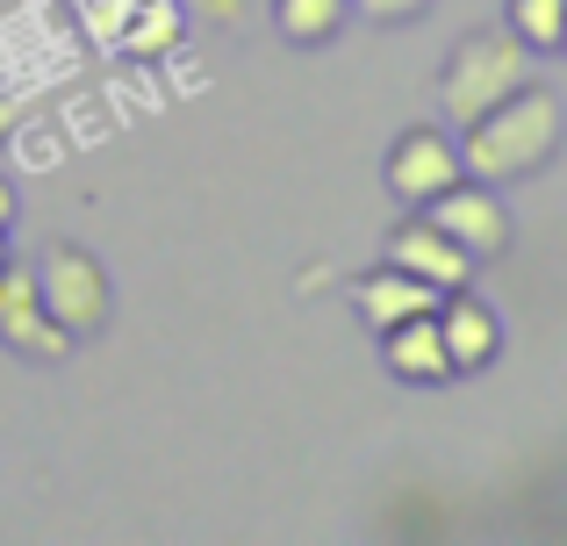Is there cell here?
<instances>
[{
  "mask_svg": "<svg viewBox=\"0 0 567 546\" xmlns=\"http://www.w3.org/2000/svg\"><path fill=\"white\" fill-rule=\"evenodd\" d=\"M37 288H43L51 317L65 323L72 338H94L101 323H109V274H101V259L80 253V245H58V253H43V259H37Z\"/></svg>",
  "mask_w": 567,
  "mask_h": 546,
  "instance_id": "3",
  "label": "cell"
},
{
  "mask_svg": "<svg viewBox=\"0 0 567 546\" xmlns=\"http://www.w3.org/2000/svg\"><path fill=\"white\" fill-rule=\"evenodd\" d=\"M173 37H181V8H166V0H137V8H130V22H123V51L158 58Z\"/></svg>",
  "mask_w": 567,
  "mask_h": 546,
  "instance_id": "13",
  "label": "cell"
},
{
  "mask_svg": "<svg viewBox=\"0 0 567 546\" xmlns=\"http://www.w3.org/2000/svg\"><path fill=\"white\" fill-rule=\"evenodd\" d=\"M453 181H467L460 137H445V130H402V137L388 144V187H395V202L424 209V202L445 195Z\"/></svg>",
  "mask_w": 567,
  "mask_h": 546,
  "instance_id": "6",
  "label": "cell"
},
{
  "mask_svg": "<svg viewBox=\"0 0 567 546\" xmlns=\"http://www.w3.org/2000/svg\"><path fill=\"white\" fill-rule=\"evenodd\" d=\"M503 22H511L532 51H560V37H567V0H511V8H503Z\"/></svg>",
  "mask_w": 567,
  "mask_h": 546,
  "instance_id": "12",
  "label": "cell"
},
{
  "mask_svg": "<svg viewBox=\"0 0 567 546\" xmlns=\"http://www.w3.org/2000/svg\"><path fill=\"white\" fill-rule=\"evenodd\" d=\"M560 130H567V109L546 86H517L511 101L482 115V123L460 130V158H467L474 181L503 187V181H532L546 158L560 152Z\"/></svg>",
  "mask_w": 567,
  "mask_h": 546,
  "instance_id": "1",
  "label": "cell"
},
{
  "mask_svg": "<svg viewBox=\"0 0 567 546\" xmlns=\"http://www.w3.org/2000/svg\"><path fill=\"white\" fill-rule=\"evenodd\" d=\"M517 86H532V43L517 37L511 22L503 29H467V37L453 43V58H445L439 72V109L445 123H482L496 101H511Z\"/></svg>",
  "mask_w": 567,
  "mask_h": 546,
  "instance_id": "2",
  "label": "cell"
},
{
  "mask_svg": "<svg viewBox=\"0 0 567 546\" xmlns=\"http://www.w3.org/2000/svg\"><path fill=\"white\" fill-rule=\"evenodd\" d=\"M439 302H445V295L431 288V280H416V274L388 267V259H381L374 274L352 280V309H360V323H367L374 338H381V331H395V323H410V317H431Z\"/></svg>",
  "mask_w": 567,
  "mask_h": 546,
  "instance_id": "8",
  "label": "cell"
},
{
  "mask_svg": "<svg viewBox=\"0 0 567 546\" xmlns=\"http://www.w3.org/2000/svg\"><path fill=\"white\" fill-rule=\"evenodd\" d=\"M352 8H360L367 22H416L431 0H352Z\"/></svg>",
  "mask_w": 567,
  "mask_h": 546,
  "instance_id": "15",
  "label": "cell"
},
{
  "mask_svg": "<svg viewBox=\"0 0 567 546\" xmlns=\"http://www.w3.org/2000/svg\"><path fill=\"white\" fill-rule=\"evenodd\" d=\"M181 8L194 14V22H208V29H230V22H245L251 0H181Z\"/></svg>",
  "mask_w": 567,
  "mask_h": 546,
  "instance_id": "14",
  "label": "cell"
},
{
  "mask_svg": "<svg viewBox=\"0 0 567 546\" xmlns=\"http://www.w3.org/2000/svg\"><path fill=\"white\" fill-rule=\"evenodd\" d=\"M352 0H274V22L288 43H302V51H317V43H331L338 29H346Z\"/></svg>",
  "mask_w": 567,
  "mask_h": 546,
  "instance_id": "11",
  "label": "cell"
},
{
  "mask_svg": "<svg viewBox=\"0 0 567 546\" xmlns=\"http://www.w3.org/2000/svg\"><path fill=\"white\" fill-rule=\"evenodd\" d=\"M0 346L8 352H22V360H65L80 338L65 331V323L51 317V302H43V288H37V267H0Z\"/></svg>",
  "mask_w": 567,
  "mask_h": 546,
  "instance_id": "4",
  "label": "cell"
},
{
  "mask_svg": "<svg viewBox=\"0 0 567 546\" xmlns=\"http://www.w3.org/2000/svg\"><path fill=\"white\" fill-rule=\"evenodd\" d=\"M439 331H445V352H453V374H474V367H488L503 352L496 309H488L482 295H467V288H453L439 302Z\"/></svg>",
  "mask_w": 567,
  "mask_h": 546,
  "instance_id": "10",
  "label": "cell"
},
{
  "mask_svg": "<svg viewBox=\"0 0 567 546\" xmlns=\"http://www.w3.org/2000/svg\"><path fill=\"white\" fill-rule=\"evenodd\" d=\"M8 224H14V187L0 181V230H8Z\"/></svg>",
  "mask_w": 567,
  "mask_h": 546,
  "instance_id": "16",
  "label": "cell"
},
{
  "mask_svg": "<svg viewBox=\"0 0 567 546\" xmlns=\"http://www.w3.org/2000/svg\"><path fill=\"white\" fill-rule=\"evenodd\" d=\"M560 51H567V37H560Z\"/></svg>",
  "mask_w": 567,
  "mask_h": 546,
  "instance_id": "18",
  "label": "cell"
},
{
  "mask_svg": "<svg viewBox=\"0 0 567 546\" xmlns=\"http://www.w3.org/2000/svg\"><path fill=\"white\" fill-rule=\"evenodd\" d=\"M424 216H431V224H439L453 245H467L474 267L511 253V209H503V195H496L488 181H474V173H467V181H453L445 195H431Z\"/></svg>",
  "mask_w": 567,
  "mask_h": 546,
  "instance_id": "5",
  "label": "cell"
},
{
  "mask_svg": "<svg viewBox=\"0 0 567 546\" xmlns=\"http://www.w3.org/2000/svg\"><path fill=\"white\" fill-rule=\"evenodd\" d=\"M381 360H388V374L410 381V389H439V381H453V352H445L439 309L395 323V331H381Z\"/></svg>",
  "mask_w": 567,
  "mask_h": 546,
  "instance_id": "9",
  "label": "cell"
},
{
  "mask_svg": "<svg viewBox=\"0 0 567 546\" xmlns=\"http://www.w3.org/2000/svg\"><path fill=\"white\" fill-rule=\"evenodd\" d=\"M388 267H402V274L431 280L439 295H453V288H467V280H474V253H467V245H453L424 209H416V216H402V224L388 230Z\"/></svg>",
  "mask_w": 567,
  "mask_h": 546,
  "instance_id": "7",
  "label": "cell"
},
{
  "mask_svg": "<svg viewBox=\"0 0 567 546\" xmlns=\"http://www.w3.org/2000/svg\"><path fill=\"white\" fill-rule=\"evenodd\" d=\"M0 267H8V230H0Z\"/></svg>",
  "mask_w": 567,
  "mask_h": 546,
  "instance_id": "17",
  "label": "cell"
}]
</instances>
